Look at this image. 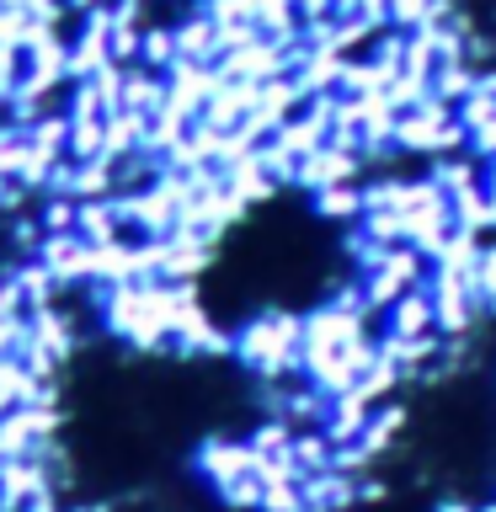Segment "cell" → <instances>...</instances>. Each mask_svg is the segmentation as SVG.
I'll return each instance as SVG.
<instances>
[{
  "label": "cell",
  "instance_id": "1",
  "mask_svg": "<svg viewBox=\"0 0 496 512\" xmlns=\"http://www.w3.org/2000/svg\"><path fill=\"white\" fill-rule=\"evenodd\" d=\"M475 299L486 315H496V240H486L475 256Z\"/></svg>",
  "mask_w": 496,
  "mask_h": 512
}]
</instances>
